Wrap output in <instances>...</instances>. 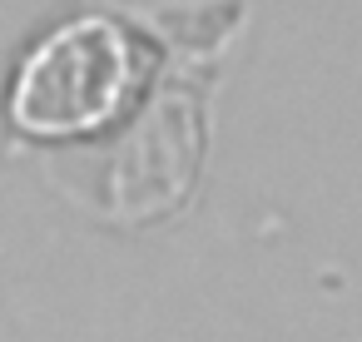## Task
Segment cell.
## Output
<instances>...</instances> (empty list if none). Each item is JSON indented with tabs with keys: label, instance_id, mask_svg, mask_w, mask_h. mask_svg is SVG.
<instances>
[{
	"label": "cell",
	"instance_id": "6da1fadb",
	"mask_svg": "<svg viewBox=\"0 0 362 342\" xmlns=\"http://www.w3.org/2000/svg\"><path fill=\"white\" fill-rule=\"evenodd\" d=\"M129 85V45L119 25L90 16L55 30L21 70L11 114L25 134H80L95 129Z\"/></svg>",
	"mask_w": 362,
	"mask_h": 342
}]
</instances>
